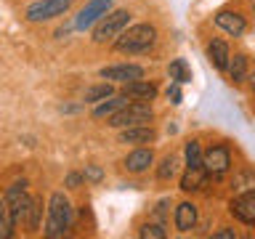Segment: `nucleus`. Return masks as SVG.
<instances>
[{"instance_id":"412c9836","label":"nucleus","mask_w":255,"mask_h":239,"mask_svg":"<svg viewBox=\"0 0 255 239\" xmlns=\"http://www.w3.org/2000/svg\"><path fill=\"white\" fill-rule=\"evenodd\" d=\"M167 75H170V80H173V83H178V85L189 83V80H191V69H189L186 59H175V61H170V67H167Z\"/></svg>"},{"instance_id":"39448f33","label":"nucleus","mask_w":255,"mask_h":239,"mask_svg":"<svg viewBox=\"0 0 255 239\" xmlns=\"http://www.w3.org/2000/svg\"><path fill=\"white\" fill-rule=\"evenodd\" d=\"M128 24H130V11H123V8H120V11L104 13L93 27V40L96 43H112Z\"/></svg>"},{"instance_id":"473e14b6","label":"nucleus","mask_w":255,"mask_h":239,"mask_svg":"<svg viewBox=\"0 0 255 239\" xmlns=\"http://www.w3.org/2000/svg\"><path fill=\"white\" fill-rule=\"evenodd\" d=\"M5 237H8V229H5V226H0V239H5Z\"/></svg>"},{"instance_id":"9b49d317","label":"nucleus","mask_w":255,"mask_h":239,"mask_svg":"<svg viewBox=\"0 0 255 239\" xmlns=\"http://www.w3.org/2000/svg\"><path fill=\"white\" fill-rule=\"evenodd\" d=\"M215 24L231 37H242L247 32V19L239 11H218L215 13Z\"/></svg>"},{"instance_id":"393cba45","label":"nucleus","mask_w":255,"mask_h":239,"mask_svg":"<svg viewBox=\"0 0 255 239\" xmlns=\"http://www.w3.org/2000/svg\"><path fill=\"white\" fill-rule=\"evenodd\" d=\"M234 189L239 191V194H242V191H253L255 189V173L253 170H242L234 178Z\"/></svg>"},{"instance_id":"7c9ffc66","label":"nucleus","mask_w":255,"mask_h":239,"mask_svg":"<svg viewBox=\"0 0 255 239\" xmlns=\"http://www.w3.org/2000/svg\"><path fill=\"white\" fill-rule=\"evenodd\" d=\"M0 226L11 229V226H8V207H5V202H0Z\"/></svg>"},{"instance_id":"2f4dec72","label":"nucleus","mask_w":255,"mask_h":239,"mask_svg":"<svg viewBox=\"0 0 255 239\" xmlns=\"http://www.w3.org/2000/svg\"><path fill=\"white\" fill-rule=\"evenodd\" d=\"M247 80H250V88H253V93H255V72H253V75L247 77Z\"/></svg>"},{"instance_id":"ddd939ff","label":"nucleus","mask_w":255,"mask_h":239,"mask_svg":"<svg viewBox=\"0 0 255 239\" xmlns=\"http://www.w3.org/2000/svg\"><path fill=\"white\" fill-rule=\"evenodd\" d=\"M151 165H154V151H151V149H146V146H138V149H133L130 154L125 157V170H128V173H133V175H141V173H146Z\"/></svg>"},{"instance_id":"5701e85b","label":"nucleus","mask_w":255,"mask_h":239,"mask_svg":"<svg viewBox=\"0 0 255 239\" xmlns=\"http://www.w3.org/2000/svg\"><path fill=\"white\" fill-rule=\"evenodd\" d=\"M175 173H178V157L167 154L162 162H159V167H157V178L159 181H170Z\"/></svg>"},{"instance_id":"c756f323","label":"nucleus","mask_w":255,"mask_h":239,"mask_svg":"<svg viewBox=\"0 0 255 239\" xmlns=\"http://www.w3.org/2000/svg\"><path fill=\"white\" fill-rule=\"evenodd\" d=\"M80 183H83V175L80 173H69L67 175V189H77Z\"/></svg>"},{"instance_id":"9d476101","label":"nucleus","mask_w":255,"mask_h":239,"mask_svg":"<svg viewBox=\"0 0 255 239\" xmlns=\"http://www.w3.org/2000/svg\"><path fill=\"white\" fill-rule=\"evenodd\" d=\"M231 213H234L237 221L247 223V226H255V189L242 191L239 197L231 199Z\"/></svg>"},{"instance_id":"1a4fd4ad","label":"nucleus","mask_w":255,"mask_h":239,"mask_svg":"<svg viewBox=\"0 0 255 239\" xmlns=\"http://www.w3.org/2000/svg\"><path fill=\"white\" fill-rule=\"evenodd\" d=\"M112 11V0H91L83 11L77 13V19H75V27L77 29H88V27H93L96 21L101 19L104 13H109Z\"/></svg>"},{"instance_id":"0eeeda50","label":"nucleus","mask_w":255,"mask_h":239,"mask_svg":"<svg viewBox=\"0 0 255 239\" xmlns=\"http://www.w3.org/2000/svg\"><path fill=\"white\" fill-rule=\"evenodd\" d=\"M72 0H40V3H32L27 8V19L29 21H48L56 19V16H64L69 11Z\"/></svg>"},{"instance_id":"a211bd4d","label":"nucleus","mask_w":255,"mask_h":239,"mask_svg":"<svg viewBox=\"0 0 255 239\" xmlns=\"http://www.w3.org/2000/svg\"><path fill=\"white\" fill-rule=\"evenodd\" d=\"M205 181H207V170L202 165H197V167H186V173H183V178H181V191H199L205 186Z\"/></svg>"},{"instance_id":"7ed1b4c3","label":"nucleus","mask_w":255,"mask_h":239,"mask_svg":"<svg viewBox=\"0 0 255 239\" xmlns=\"http://www.w3.org/2000/svg\"><path fill=\"white\" fill-rule=\"evenodd\" d=\"M151 120H154V109H151V104L149 101H130V104H125L120 112H115L109 120H107V125L112 127H133V125H149Z\"/></svg>"},{"instance_id":"4be33fe9","label":"nucleus","mask_w":255,"mask_h":239,"mask_svg":"<svg viewBox=\"0 0 255 239\" xmlns=\"http://www.w3.org/2000/svg\"><path fill=\"white\" fill-rule=\"evenodd\" d=\"M183 157H186V167H197L202 165V146H199V141H186V146H183Z\"/></svg>"},{"instance_id":"4468645a","label":"nucleus","mask_w":255,"mask_h":239,"mask_svg":"<svg viewBox=\"0 0 255 239\" xmlns=\"http://www.w3.org/2000/svg\"><path fill=\"white\" fill-rule=\"evenodd\" d=\"M123 93L128 96V99H135V101H154L157 85L141 77V80H133V83H125L123 85Z\"/></svg>"},{"instance_id":"a878e982","label":"nucleus","mask_w":255,"mask_h":239,"mask_svg":"<svg viewBox=\"0 0 255 239\" xmlns=\"http://www.w3.org/2000/svg\"><path fill=\"white\" fill-rule=\"evenodd\" d=\"M138 237L143 239H165V229L159 226V223H143L138 229Z\"/></svg>"},{"instance_id":"6e6552de","label":"nucleus","mask_w":255,"mask_h":239,"mask_svg":"<svg viewBox=\"0 0 255 239\" xmlns=\"http://www.w3.org/2000/svg\"><path fill=\"white\" fill-rule=\"evenodd\" d=\"M99 75L109 83H133V80H141L143 77V67L138 64H115V67H104Z\"/></svg>"},{"instance_id":"f3484780","label":"nucleus","mask_w":255,"mask_h":239,"mask_svg":"<svg viewBox=\"0 0 255 239\" xmlns=\"http://www.w3.org/2000/svg\"><path fill=\"white\" fill-rule=\"evenodd\" d=\"M197 226V205L194 202H181L175 207V229L181 234H186Z\"/></svg>"},{"instance_id":"f03ea898","label":"nucleus","mask_w":255,"mask_h":239,"mask_svg":"<svg viewBox=\"0 0 255 239\" xmlns=\"http://www.w3.org/2000/svg\"><path fill=\"white\" fill-rule=\"evenodd\" d=\"M75 221V210H72V202L61 191L51 194V202H48V226H45V237H61L64 231L72 226Z\"/></svg>"},{"instance_id":"2eb2a0df","label":"nucleus","mask_w":255,"mask_h":239,"mask_svg":"<svg viewBox=\"0 0 255 239\" xmlns=\"http://www.w3.org/2000/svg\"><path fill=\"white\" fill-rule=\"evenodd\" d=\"M207 59H210V64L215 69H221V72H226L229 67V59H231V51H229V45H226V40H210L207 43Z\"/></svg>"},{"instance_id":"aec40b11","label":"nucleus","mask_w":255,"mask_h":239,"mask_svg":"<svg viewBox=\"0 0 255 239\" xmlns=\"http://www.w3.org/2000/svg\"><path fill=\"white\" fill-rule=\"evenodd\" d=\"M115 93V88H112L109 80H104V83L99 85H91V88H85V96H83V101L85 104H99L104 99H109V96Z\"/></svg>"},{"instance_id":"f257e3e1","label":"nucleus","mask_w":255,"mask_h":239,"mask_svg":"<svg viewBox=\"0 0 255 239\" xmlns=\"http://www.w3.org/2000/svg\"><path fill=\"white\" fill-rule=\"evenodd\" d=\"M157 43L154 24H135V27L123 29L115 37V48L120 53H146Z\"/></svg>"},{"instance_id":"f8f14e48","label":"nucleus","mask_w":255,"mask_h":239,"mask_svg":"<svg viewBox=\"0 0 255 239\" xmlns=\"http://www.w3.org/2000/svg\"><path fill=\"white\" fill-rule=\"evenodd\" d=\"M157 141V130L151 125H133V127H120V143H154Z\"/></svg>"},{"instance_id":"dca6fc26","label":"nucleus","mask_w":255,"mask_h":239,"mask_svg":"<svg viewBox=\"0 0 255 239\" xmlns=\"http://www.w3.org/2000/svg\"><path fill=\"white\" fill-rule=\"evenodd\" d=\"M125 104H130V99H128L125 93H120V96H115L112 93L109 99H104V101H99V107L93 109V120H109L115 112H120L125 107Z\"/></svg>"},{"instance_id":"c85d7f7f","label":"nucleus","mask_w":255,"mask_h":239,"mask_svg":"<svg viewBox=\"0 0 255 239\" xmlns=\"http://www.w3.org/2000/svg\"><path fill=\"white\" fill-rule=\"evenodd\" d=\"M213 237H215V239H237V231H234V229H229V226H223L221 231H215Z\"/></svg>"},{"instance_id":"20e7f679","label":"nucleus","mask_w":255,"mask_h":239,"mask_svg":"<svg viewBox=\"0 0 255 239\" xmlns=\"http://www.w3.org/2000/svg\"><path fill=\"white\" fill-rule=\"evenodd\" d=\"M27 183L24 181H16L13 186H8L5 191V207H8V226L16 229L19 223H27V215H29V205H32V197L27 194Z\"/></svg>"},{"instance_id":"cd10ccee","label":"nucleus","mask_w":255,"mask_h":239,"mask_svg":"<svg viewBox=\"0 0 255 239\" xmlns=\"http://www.w3.org/2000/svg\"><path fill=\"white\" fill-rule=\"evenodd\" d=\"M167 101H170V104H181L183 101V93H181L178 83H173L170 88H167Z\"/></svg>"},{"instance_id":"423d86ee","label":"nucleus","mask_w":255,"mask_h":239,"mask_svg":"<svg viewBox=\"0 0 255 239\" xmlns=\"http://www.w3.org/2000/svg\"><path fill=\"white\" fill-rule=\"evenodd\" d=\"M202 167L207 170V175H223L231 167V151L226 143H215L207 151H202Z\"/></svg>"},{"instance_id":"b1692460","label":"nucleus","mask_w":255,"mask_h":239,"mask_svg":"<svg viewBox=\"0 0 255 239\" xmlns=\"http://www.w3.org/2000/svg\"><path fill=\"white\" fill-rule=\"evenodd\" d=\"M40 215H43V199L32 197V205H29V215H27V226L32 231L40 229Z\"/></svg>"},{"instance_id":"6ab92c4d","label":"nucleus","mask_w":255,"mask_h":239,"mask_svg":"<svg viewBox=\"0 0 255 239\" xmlns=\"http://www.w3.org/2000/svg\"><path fill=\"white\" fill-rule=\"evenodd\" d=\"M226 72H229V80H231V83H242V80L247 77V56H245V53H234V56L229 59Z\"/></svg>"},{"instance_id":"bb28decb","label":"nucleus","mask_w":255,"mask_h":239,"mask_svg":"<svg viewBox=\"0 0 255 239\" xmlns=\"http://www.w3.org/2000/svg\"><path fill=\"white\" fill-rule=\"evenodd\" d=\"M83 181L101 183V181H104V170H101L99 165H85V170H83Z\"/></svg>"}]
</instances>
